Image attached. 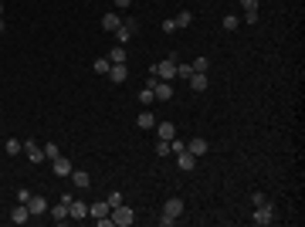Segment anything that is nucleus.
<instances>
[{
  "instance_id": "obj_1",
  "label": "nucleus",
  "mask_w": 305,
  "mask_h": 227,
  "mask_svg": "<svg viewBox=\"0 0 305 227\" xmlns=\"http://www.w3.org/2000/svg\"><path fill=\"white\" fill-rule=\"evenodd\" d=\"M180 217H183V200H180V197H170V200L163 204V214H159V227L176 224Z\"/></svg>"
},
{
  "instance_id": "obj_2",
  "label": "nucleus",
  "mask_w": 305,
  "mask_h": 227,
  "mask_svg": "<svg viewBox=\"0 0 305 227\" xmlns=\"http://www.w3.org/2000/svg\"><path fill=\"white\" fill-rule=\"evenodd\" d=\"M275 221H278V217H275V207H271V204H258L254 214H251V224H258V227H271Z\"/></svg>"
},
{
  "instance_id": "obj_3",
  "label": "nucleus",
  "mask_w": 305,
  "mask_h": 227,
  "mask_svg": "<svg viewBox=\"0 0 305 227\" xmlns=\"http://www.w3.org/2000/svg\"><path fill=\"white\" fill-rule=\"evenodd\" d=\"M136 31H139V24H136V17H126L122 24H119V31H112V34L119 38V44H129V41L136 38Z\"/></svg>"
},
{
  "instance_id": "obj_4",
  "label": "nucleus",
  "mask_w": 305,
  "mask_h": 227,
  "mask_svg": "<svg viewBox=\"0 0 305 227\" xmlns=\"http://www.w3.org/2000/svg\"><path fill=\"white\" fill-rule=\"evenodd\" d=\"M152 72H156V78H163V81H173L176 78V58H163L159 65H152Z\"/></svg>"
},
{
  "instance_id": "obj_5",
  "label": "nucleus",
  "mask_w": 305,
  "mask_h": 227,
  "mask_svg": "<svg viewBox=\"0 0 305 227\" xmlns=\"http://www.w3.org/2000/svg\"><path fill=\"white\" fill-rule=\"evenodd\" d=\"M133 221H136L133 207H126V204H119V207H112V224H119V227H129Z\"/></svg>"
},
{
  "instance_id": "obj_6",
  "label": "nucleus",
  "mask_w": 305,
  "mask_h": 227,
  "mask_svg": "<svg viewBox=\"0 0 305 227\" xmlns=\"http://www.w3.org/2000/svg\"><path fill=\"white\" fill-rule=\"evenodd\" d=\"M207 139H204V136H193L190 143H187V152H190V156H197V159H200V156H207Z\"/></svg>"
},
{
  "instance_id": "obj_7",
  "label": "nucleus",
  "mask_w": 305,
  "mask_h": 227,
  "mask_svg": "<svg viewBox=\"0 0 305 227\" xmlns=\"http://www.w3.org/2000/svg\"><path fill=\"white\" fill-rule=\"evenodd\" d=\"M27 210H31V217H41V214H48V200L38 197V193H31L27 197Z\"/></svg>"
},
{
  "instance_id": "obj_8",
  "label": "nucleus",
  "mask_w": 305,
  "mask_h": 227,
  "mask_svg": "<svg viewBox=\"0 0 305 227\" xmlns=\"http://www.w3.org/2000/svg\"><path fill=\"white\" fill-rule=\"evenodd\" d=\"M88 217V204H81L72 197V204H68V221H85Z\"/></svg>"
},
{
  "instance_id": "obj_9",
  "label": "nucleus",
  "mask_w": 305,
  "mask_h": 227,
  "mask_svg": "<svg viewBox=\"0 0 305 227\" xmlns=\"http://www.w3.org/2000/svg\"><path fill=\"white\" fill-rule=\"evenodd\" d=\"M152 95H156V102H170L173 98V85L170 81H156V85H152Z\"/></svg>"
},
{
  "instance_id": "obj_10",
  "label": "nucleus",
  "mask_w": 305,
  "mask_h": 227,
  "mask_svg": "<svg viewBox=\"0 0 305 227\" xmlns=\"http://www.w3.org/2000/svg\"><path fill=\"white\" fill-rule=\"evenodd\" d=\"M187 81H190V88H193V92H207V85H210L207 72H193V75L187 78Z\"/></svg>"
},
{
  "instance_id": "obj_11",
  "label": "nucleus",
  "mask_w": 305,
  "mask_h": 227,
  "mask_svg": "<svg viewBox=\"0 0 305 227\" xmlns=\"http://www.w3.org/2000/svg\"><path fill=\"white\" fill-rule=\"evenodd\" d=\"M24 152H27V159H31V163H44V150H41L34 139H27V143H24Z\"/></svg>"
},
{
  "instance_id": "obj_12",
  "label": "nucleus",
  "mask_w": 305,
  "mask_h": 227,
  "mask_svg": "<svg viewBox=\"0 0 305 227\" xmlns=\"http://www.w3.org/2000/svg\"><path fill=\"white\" fill-rule=\"evenodd\" d=\"M51 166H55V176H72V170H75V166H72V159H65V156H55V159H51Z\"/></svg>"
},
{
  "instance_id": "obj_13",
  "label": "nucleus",
  "mask_w": 305,
  "mask_h": 227,
  "mask_svg": "<svg viewBox=\"0 0 305 227\" xmlns=\"http://www.w3.org/2000/svg\"><path fill=\"white\" fill-rule=\"evenodd\" d=\"M126 78H129V68H126V65H112V68H109V81H112V85H122Z\"/></svg>"
},
{
  "instance_id": "obj_14",
  "label": "nucleus",
  "mask_w": 305,
  "mask_h": 227,
  "mask_svg": "<svg viewBox=\"0 0 305 227\" xmlns=\"http://www.w3.org/2000/svg\"><path fill=\"white\" fill-rule=\"evenodd\" d=\"M176 166H180L183 173H190L193 166H197V156H190L187 150H183V152H176Z\"/></svg>"
},
{
  "instance_id": "obj_15",
  "label": "nucleus",
  "mask_w": 305,
  "mask_h": 227,
  "mask_svg": "<svg viewBox=\"0 0 305 227\" xmlns=\"http://www.w3.org/2000/svg\"><path fill=\"white\" fill-rule=\"evenodd\" d=\"M136 126H139V129H156V115H152L150 109H143V112L136 115Z\"/></svg>"
},
{
  "instance_id": "obj_16",
  "label": "nucleus",
  "mask_w": 305,
  "mask_h": 227,
  "mask_svg": "<svg viewBox=\"0 0 305 227\" xmlns=\"http://www.w3.org/2000/svg\"><path fill=\"white\" fill-rule=\"evenodd\" d=\"M10 221H14V224H27V221H31V210H27V204H17V207L10 210Z\"/></svg>"
},
{
  "instance_id": "obj_17",
  "label": "nucleus",
  "mask_w": 305,
  "mask_h": 227,
  "mask_svg": "<svg viewBox=\"0 0 305 227\" xmlns=\"http://www.w3.org/2000/svg\"><path fill=\"white\" fill-rule=\"evenodd\" d=\"M109 61H112V65H126V61H129V51H126V44H115L112 51H109Z\"/></svg>"
},
{
  "instance_id": "obj_18",
  "label": "nucleus",
  "mask_w": 305,
  "mask_h": 227,
  "mask_svg": "<svg viewBox=\"0 0 305 227\" xmlns=\"http://www.w3.org/2000/svg\"><path fill=\"white\" fill-rule=\"evenodd\" d=\"M51 210V217H55V224H65V221H68V204H65V200H58L55 207H48Z\"/></svg>"
},
{
  "instance_id": "obj_19",
  "label": "nucleus",
  "mask_w": 305,
  "mask_h": 227,
  "mask_svg": "<svg viewBox=\"0 0 305 227\" xmlns=\"http://www.w3.org/2000/svg\"><path fill=\"white\" fill-rule=\"evenodd\" d=\"M3 150H7V156H20V152H24V139H17V136H10V139L3 143Z\"/></svg>"
},
{
  "instance_id": "obj_20",
  "label": "nucleus",
  "mask_w": 305,
  "mask_h": 227,
  "mask_svg": "<svg viewBox=\"0 0 305 227\" xmlns=\"http://www.w3.org/2000/svg\"><path fill=\"white\" fill-rule=\"evenodd\" d=\"M72 183H75L78 190H88V183H92V176L85 170H72Z\"/></svg>"
},
{
  "instance_id": "obj_21",
  "label": "nucleus",
  "mask_w": 305,
  "mask_h": 227,
  "mask_svg": "<svg viewBox=\"0 0 305 227\" xmlns=\"http://www.w3.org/2000/svg\"><path fill=\"white\" fill-rule=\"evenodd\" d=\"M105 214H112V207H109V204H105V200H98V204H88V217H105Z\"/></svg>"
},
{
  "instance_id": "obj_22",
  "label": "nucleus",
  "mask_w": 305,
  "mask_h": 227,
  "mask_svg": "<svg viewBox=\"0 0 305 227\" xmlns=\"http://www.w3.org/2000/svg\"><path fill=\"white\" fill-rule=\"evenodd\" d=\"M119 24H122V17H119L115 10H109V14L102 17V27H105V31H119Z\"/></svg>"
},
{
  "instance_id": "obj_23",
  "label": "nucleus",
  "mask_w": 305,
  "mask_h": 227,
  "mask_svg": "<svg viewBox=\"0 0 305 227\" xmlns=\"http://www.w3.org/2000/svg\"><path fill=\"white\" fill-rule=\"evenodd\" d=\"M156 133H159L166 143H170L173 136H176V126H173V122H159V126H156Z\"/></svg>"
},
{
  "instance_id": "obj_24",
  "label": "nucleus",
  "mask_w": 305,
  "mask_h": 227,
  "mask_svg": "<svg viewBox=\"0 0 305 227\" xmlns=\"http://www.w3.org/2000/svg\"><path fill=\"white\" fill-rule=\"evenodd\" d=\"M173 20H176V31H180V27H190L193 14H190V10H180V14H176V17H173Z\"/></svg>"
},
{
  "instance_id": "obj_25",
  "label": "nucleus",
  "mask_w": 305,
  "mask_h": 227,
  "mask_svg": "<svg viewBox=\"0 0 305 227\" xmlns=\"http://www.w3.org/2000/svg\"><path fill=\"white\" fill-rule=\"evenodd\" d=\"M92 68H95V75H109V68H112V61H109V58H98L95 65H92Z\"/></svg>"
},
{
  "instance_id": "obj_26",
  "label": "nucleus",
  "mask_w": 305,
  "mask_h": 227,
  "mask_svg": "<svg viewBox=\"0 0 305 227\" xmlns=\"http://www.w3.org/2000/svg\"><path fill=\"white\" fill-rule=\"evenodd\" d=\"M41 150H44V159H55V156H61V150H58V143H44Z\"/></svg>"
},
{
  "instance_id": "obj_27",
  "label": "nucleus",
  "mask_w": 305,
  "mask_h": 227,
  "mask_svg": "<svg viewBox=\"0 0 305 227\" xmlns=\"http://www.w3.org/2000/svg\"><path fill=\"white\" fill-rule=\"evenodd\" d=\"M237 27H241V17H237V14H228V17H224V31H237Z\"/></svg>"
},
{
  "instance_id": "obj_28",
  "label": "nucleus",
  "mask_w": 305,
  "mask_h": 227,
  "mask_svg": "<svg viewBox=\"0 0 305 227\" xmlns=\"http://www.w3.org/2000/svg\"><path fill=\"white\" fill-rule=\"evenodd\" d=\"M152 102H156L152 88H143V92H139V105H152Z\"/></svg>"
},
{
  "instance_id": "obj_29",
  "label": "nucleus",
  "mask_w": 305,
  "mask_h": 227,
  "mask_svg": "<svg viewBox=\"0 0 305 227\" xmlns=\"http://www.w3.org/2000/svg\"><path fill=\"white\" fill-rule=\"evenodd\" d=\"M183 150H187V143L173 136V139H170V156H176V152H183Z\"/></svg>"
},
{
  "instance_id": "obj_30",
  "label": "nucleus",
  "mask_w": 305,
  "mask_h": 227,
  "mask_svg": "<svg viewBox=\"0 0 305 227\" xmlns=\"http://www.w3.org/2000/svg\"><path fill=\"white\" fill-rule=\"evenodd\" d=\"M156 156H163V159L170 156V143H166V139H159V143H156Z\"/></svg>"
},
{
  "instance_id": "obj_31",
  "label": "nucleus",
  "mask_w": 305,
  "mask_h": 227,
  "mask_svg": "<svg viewBox=\"0 0 305 227\" xmlns=\"http://www.w3.org/2000/svg\"><path fill=\"white\" fill-rule=\"evenodd\" d=\"M105 204H109V207H119V204H126V200H122V193H119V190H112V193H109V200H105Z\"/></svg>"
},
{
  "instance_id": "obj_32",
  "label": "nucleus",
  "mask_w": 305,
  "mask_h": 227,
  "mask_svg": "<svg viewBox=\"0 0 305 227\" xmlns=\"http://www.w3.org/2000/svg\"><path fill=\"white\" fill-rule=\"evenodd\" d=\"M190 75H193L190 65H180V61H176V78H190Z\"/></svg>"
},
{
  "instance_id": "obj_33",
  "label": "nucleus",
  "mask_w": 305,
  "mask_h": 227,
  "mask_svg": "<svg viewBox=\"0 0 305 227\" xmlns=\"http://www.w3.org/2000/svg\"><path fill=\"white\" fill-rule=\"evenodd\" d=\"M190 68H193V72H207V68H210V61H207V58H197Z\"/></svg>"
},
{
  "instance_id": "obj_34",
  "label": "nucleus",
  "mask_w": 305,
  "mask_h": 227,
  "mask_svg": "<svg viewBox=\"0 0 305 227\" xmlns=\"http://www.w3.org/2000/svg\"><path fill=\"white\" fill-rule=\"evenodd\" d=\"M163 34H176V20H163Z\"/></svg>"
},
{
  "instance_id": "obj_35",
  "label": "nucleus",
  "mask_w": 305,
  "mask_h": 227,
  "mask_svg": "<svg viewBox=\"0 0 305 227\" xmlns=\"http://www.w3.org/2000/svg\"><path fill=\"white\" fill-rule=\"evenodd\" d=\"M244 24H258V10H244Z\"/></svg>"
},
{
  "instance_id": "obj_36",
  "label": "nucleus",
  "mask_w": 305,
  "mask_h": 227,
  "mask_svg": "<svg viewBox=\"0 0 305 227\" xmlns=\"http://www.w3.org/2000/svg\"><path fill=\"white\" fill-rule=\"evenodd\" d=\"M241 7L244 10H258V0H241Z\"/></svg>"
},
{
  "instance_id": "obj_37",
  "label": "nucleus",
  "mask_w": 305,
  "mask_h": 227,
  "mask_svg": "<svg viewBox=\"0 0 305 227\" xmlns=\"http://www.w3.org/2000/svg\"><path fill=\"white\" fill-rule=\"evenodd\" d=\"M115 7H133V0H115Z\"/></svg>"
},
{
  "instance_id": "obj_38",
  "label": "nucleus",
  "mask_w": 305,
  "mask_h": 227,
  "mask_svg": "<svg viewBox=\"0 0 305 227\" xmlns=\"http://www.w3.org/2000/svg\"><path fill=\"white\" fill-rule=\"evenodd\" d=\"M3 31H7V24H3V17H0V34H3Z\"/></svg>"
},
{
  "instance_id": "obj_39",
  "label": "nucleus",
  "mask_w": 305,
  "mask_h": 227,
  "mask_svg": "<svg viewBox=\"0 0 305 227\" xmlns=\"http://www.w3.org/2000/svg\"><path fill=\"white\" fill-rule=\"evenodd\" d=\"M0 17H3V3H0Z\"/></svg>"
}]
</instances>
